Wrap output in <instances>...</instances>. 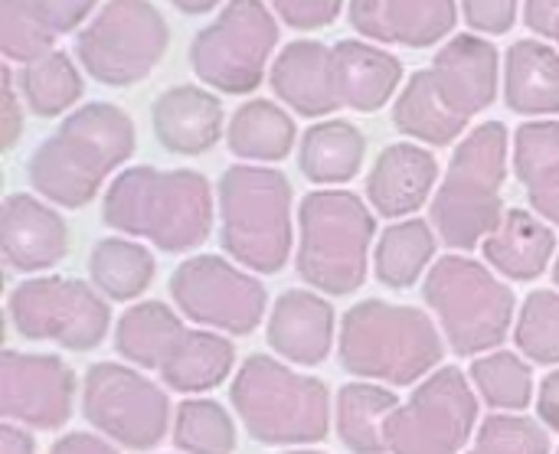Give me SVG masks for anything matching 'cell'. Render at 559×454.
<instances>
[{
  "mask_svg": "<svg viewBox=\"0 0 559 454\" xmlns=\"http://www.w3.org/2000/svg\"><path fill=\"white\" fill-rule=\"evenodd\" d=\"M105 226L154 242L160 252H190L210 239L213 190L200 170H121L102 203Z\"/></svg>",
  "mask_w": 559,
  "mask_h": 454,
  "instance_id": "3",
  "label": "cell"
},
{
  "mask_svg": "<svg viewBox=\"0 0 559 454\" xmlns=\"http://www.w3.org/2000/svg\"><path fill=\"white\" fill-rule=\"evenodd\" d=\"M269 82L272 92L301 118H324L341 108L334 82V49H328L324 43H288L269 69Z\"/></svg>",
  "mask_w": 559,
  "mask_h": 454,
  "instance_id": "20",
  "label": "cell"
},
{
  "mask_svg": "<svg viewBox=\"0 0 559 454\" xmlns=\"http://www.w3.org/2000/svg\"><path fill=\"white\" fill-rule=\"evenodd\" d=\"M350 26L367 39L426 49L442 43L459 20L455 0H350Z\"/></svg>",
  "mask_w": 559,
  "mask_h": 454,
  "instance_id": "18",
  "label": "cell"
},
{
  "mask_svg": "<svg viewBox=\"0 0 559 454\" xmlns=\"http://www.w3.org/2000/svg\"><path fill=\"white\" fill-rule=\"evenodd\" d=\"M472 386L495 413H524L534 403V370L511 350L485 354L472 363Z\"/></svg>",
  "mask_w": 559,
  "mask_h": 454,
  "instance_id": "35",
  "label": "cell"
},
{
  "mask_svg": "<svg viewBox=\"0 0 559 454\" xmlns=\"http://www.w3.org/2000/svg\"><path fill=\"white\" fill-rule=\"evenodd\" d=\"M167 43V20L151 0H105L79 29L75 56L95 82L124 88L157 69Z\"/></svg>",
  "mask_w": 559,
  "mask_h": 454,
  "instance_id": "10",
  "label": "cell"
},
{
  "mask_svg": "<svg viewBox=\"0 0 559 454\" xmlns=\"http://www.w3.org/2000/svg\"><path fill=\"white\" fill-rule=\"evenodd\" d=\"M275 46V13L262 0H229L219 16L193 36L190 65L206 85L226 95H246L262 85Z\"/></svg>",
  "mask_w": 559,
  "mask_h": 454,
  "instance_id": "11",
  "label": "cell"
},
{
  "mask_svg": "<svg viewBox=\"0 0 559 454\" xmlns=\"http://www.w3.org/2000/svg\"><path fill=\"white\" fill-rule=\"evenodd\" d=\"M49 454H118L111 445H108V439H102V435H92V432H69V435H62Z\"/></svg>",
  "mask_w": 559,
  "mask_h": 454,
  "instance_id": "45",
  "label": "cell"
},
{
  "mask_svg": "<svg viewBox=\"0 0 559 454\" xmlns=\"http://www.w3.org/2000/svg\"><path fill=\"white\" fill-rule=\"evenodd\" d=\"M0 79H3V128H0V131H3V151H10V147L20 141V131H23V108H26V105H20L23 95H16L20 85H16V75H13L10 65L0 69Z\"/></svg>",
  "mask_w": 559,
  "mask_h": 454,
  "instance_id": "43",
  "label": "cell"
},
{
  "mask_svg": "<svg viewBox=\"0 0 559 454\" xmlns=\"http://www.w3.org/2000/svg\"><path fill=\"white\" fill-rule=\"evenodd\" d=\"M557 454H559V449H557Z\"/></svg>",
  "mask_w": 559,
  "mask_h": 454,
  "instance_id": "52",
  "label": "cell"
},
{
  "mask_svg": "<svg viewBox=\"0 0 559 454\" xmlns=\"http://www.w3.org/2000/svg\"><path fill=\"white\" fill-rule=\"evenodd\" d=\"M337 357L364 383L416 386L439 370L445 337L426 311L367 298L344 314Z\"/></svg>",
  "mask_w": 559,
  "mask_h": 454,
  "instance_id": "4",
  "label": "cell"
},
{
  "mask_svg": "<svg viewBox=\"0 0 559 454\" xmlns=\"http://www.w3.org/2000/svg\"><path fill=\"white\" fill-rule=\"evenodd\" d=\"M468 454H550V435L527 416L495 413L478 426L475 449Z\"/></svg>",
  "mask_w": 559,
  "mask_h": 454,
  "instance_id": "39",
  "label": "cell"
},
{
  "mask_svg": "<svg viewBox=\"0 0 559 454\" xmlns=\"http://www.w3.org/2000/svg\"><path fill=\"white\" fill-rule=\"evenodd\" d=\"M436 180H439L436 157L419 144L400 141L383 147V154L370 167L367 200L380 216L400 219L426 206V200L436 190Z\"/></svg>",
  "mask_w": 559,
  "mask_h": 454,
  "instance_id": "21",
  "label": "cell"
},
{
  "mask_svg": "<svg viewBox=\"0 0 559 454\" xmlns=\"http://www.w3.org/2000/svg\"><path fill=\"white\" fill-rule=\"evenodd\" d=\"M275 454H324V452H275Z\"/></svg>",
  "mask_w": 559,
  "mask_h": 454,
  "instance_id": "51",
  "label": "cell"
},
{
  "mask_svg": "<svg viewBox=\"0 0 559 454\" xmlns=\"http://www.w3.org/2000/svg\"><path fill=\"white\" fill-rule=\"evenodd\" d=\"M56 33L46 26L33 0H0V52L10 62H33L56 49Z\"/></svg>",
  "mask_w": 559,
  "mask_h": 454,
  "instance_id": "37",
  "label": "cell"
},
{
  "mask_svg": "<svg viewBox=\"0 0 559 454\" xmlns=\"http://www.w3.org/2000/svg\"><path fill=\"white\" fill-rule=\"evenodd\" d=\"M498 98V49L475 36H452L432 59L419 69L393 101V124L423 144L445 147L455 144L475 115H481Z\"/></svg>",
  "mask_w": 559,
  "mask_h": 454,
  "instance_id": "1",
  "label": "cell"
},
{
  "mask_svg": "<svg viewBox=\"0 0 559 454\" xmlns=\"http://www.w3.org/2000/svg\"><path fill=\"white\" fill-rule=\"evenodd\" d=\"M0 454H36V442L26 429L7 422L0 426Z\"/></svg>",
  "mask_w": 559,
  "mask_h": 454,
  "instance_id": "47",
  "label": "cell"
},
{
  "mask_svg": "<svg viewBox=\"0 0 559 454\" xmlns=\"http://www.w3.org/2000/svg\"><path fill=\"white\" fill-rule=\"evenodd\" d=\"M423 298L459 357L495 354L511 334L514 291L468 255H442L426 275Z\"/></svg>",
  "mask_w": 559,
  "mask_h": 454,
  "instance_id": "9",
  "label": "cell"
},
{
  "mask_svg": "<svg viewBox=\"0 0 559 454\" xmlns=\"http://www.w3.org/2000/svg\"><path fill=\"white\" fill-rule=\"evenodd\" d=\"M534 210H537L550 226H559V193L557 196H550V200H544V203H537Z\"/></svg>",
  "mask_w": 559,
  "mask_h": 454,
  "instance_id": "49",
  "label": "cell"
},
{
  "mask_svg": "<svg viewBox=\"0 0 559 454\" xmlns=\"http://www.w3.org/2000/svg\"><path fill=\"white\" fill-rule=\"evenodd\" d=\"M373 236L377 219L357 193H308L298 206V278L321 295H354L367 282Z\"/></svg>",
  "mask_w": 559,
  "mask_h": 454,
  "instance_id": "8",
  "label": "cell"
},
{
  "mask_svg": "<svg viewBox=\"0 0 559 454\" xmlns=\"http://www.w3.org/2000/svg\"><path fill=\"white\" fill-rule=\"evenodd\" d=\"M219 242L242 268L275 275L288 265L292 229V183L275 167L236 164L216 183Z\"/></svg>",
  "mask_w": 559,
  "mask_h": 454,
  "instance_id": "7",
  "label": "cell"
},
{
  "mask_svg": "<svg viewBox=\"0 0 559 454\" xmlns=\"http://www.w3.org/2000/svg\"><path fill=\"white\" fill-rule=\"evenodd\" d=\"M233 367H236V347L229 337L216 331H187L177 350L170 354V360L160 367V380L174 393L197 396L226 383Z\"/></svg>",
  "mask_w": 559,
  "mask_h": 454,
  "instance_id": "28",
  "label": "cell"
},
{
  "mask_svg": "<svg viewBox=\"0 0 559 454\" xmlns=\"http://www.w3.org/2000/svg\"><path fill=\"white\" fill-rule=\"evenodd\" d=\"M0 252L7 268L23 275L52 268L69 252L66 219L29 193H10L0 206Z\"/></svg>",
  "mask_w": 559,
  "mask_h": 454,
  "instance_id": "17",
  "label": "cell"
},
{
  "mask_svg": "<svg viewBox=\"0 0 559 454\" xmlns=\"http://www.w3.org/2000/svg\"><path fill=\"white\" fill-rule=\"evenodd\" d=\"M92 285L111 301H134L154 282V255L131 239H102L88 255Z\"/></svg>",
  "mask_w": 559,
  "mask_h": 454,
  "instance_id": "32",
  "label": "cell"
},
{
  "mask_svg": "<svg viewBox=\"0 0 559 454\" xmlns=\"http://www.w3.org/2000/svg\"><path fill=\"white\" fill-rule=\"evenodd\" d=\"M554 282H557V288H559V255H557V262H554Z\"/></svg>",
  "mask_w": 559,
  "mask_h": 454,
  "instance_id": "50",
  "label": "cell"
},
{
  "mask_svg": "<svg viewBox=\"0 0 559 454\" xmlns=\"http://www.w3.org/2000/svg\"><path fill=\"white\" fill-rule=\"evenodd\" d=\"M75 373L52 354L3 350L0 357V413L7 422L29 429H62L75 406Z\"/></svg>",
  "mask_w": 559,
  "mask_h": 454,
  "instance_id": "16",
  "label": "cell"
},
{
  "mask_svg": "<svg viewBox=\"0 0 559 454\" xmlns=\"http://www.w3.org/2000/svg\"><path fill=\"white\" fill-rule=\"evenodd\" d=\"M174 445L183 454H233L236 422L216 399H183L174 416Z\"/></svg>",
  "mask_w": 559,
  "mask_h": 454,
  "instance_id": "36",
  "label": "cell"
},
{
  "mask_svg": "<svg viewBox=\"0 0 559 454\" xmlns=\"http://www.w3.org/2000/svg\"><path fill=\"white\" fill-rule=\"evenodd\" d=\"M134 121L108 101L75 108L29 157V187L62 210L88 206L105 180L134 154Z\"/></svg>",
  "mask_w": 559,
  "mask_h": 454,
  "instance_id": "2",
  "label": "cell"
},
{
  "mask_svg": "<svg viewBox=\"0 0 559 454\" xmlns=\"http://www.w3.org/2000/svg\"><path fill=\"white\" fill-rule=\"evenodd\" d=\"M334 49V82L337 98L344 108L354 111H380L403 82V62L400 56L370 46L364 39H341Z\"/></svg>",
  "mask_w": 559,
  "mask_h": 454,
  "instance_id": "24",
  "label": "cell"
},
{
  "mask_svg": "<svg viewBox=\"0 0 559 454\" xmlns=\"http://www.w3.org/2000/svg\"><path fill=\"white\" fill-rule=\"evenodd\" d=\"M508 147L511 138L501 121H485L459 141L429 210V223L449 249L468 252L501 226Z\"/></svg>",
  "mask_w": 559,
  "mask_h": 454,
  "instance_id": "5",
  "label": "cell"
},
{
  "mask_svg": "<svg viewBox=\"0 0 559 454\" xmlns=\"http://www.w3.org/2000/svg\"><path fill=\"white\" fill-rule=\"evenodd\" d=\"M514 174L531 206L559 193V121H527L514 134Z\"/></svg>",
  "mask_w": 559,
  "mask_h": 454,
  "instance_id": "34",
  "label": "cell"
},
{
  "mask_svg": "<svg viewBox=\"0 0 559 454\" xmlns=\"http://www.w3.org/2000/svg\"><path fill=\"white\" fill-rule=\"evenodd\" d=\"M504 101L518 115H559V52L540 39H518L504 56Z\"/></svg>",
  "mask_w": 559,
  "mask_h": 454,
  "instance_id": "25",
  "label": "cell"
},
{
  "mask_svg": "<svg viewBox=\"0 0 559 454\" xmlns=\"http://www.w3.org/2000/svg\"><path fill=\"white\" fill-rule=\"evenodd\" d=\"M518 3L521 0H462V10H465V20L472 29L501 36L514 26Z\"/></svg>",
  "mask_w": 559,
  "mask_h": 454,
  "instance_id": "41",
  "label": "cell"
},
{
  "mask_svg": "<svg viewBox=\"0 0 559 454\" xmlns=\"http://www.w3.org/2000/svg\"><path fill=\"white\" fill-rule=\"evenodd\" d=\"M33 3H36L39 16L46 20V26L56 36H62V33H72L75 26H82L98 0H33Z\"/></svg>",
  "mask_w": 559,
  "mask_h": 454,
  "instance_id": "42",
  "label": "cell"
},
{
  "mask_svg": "<svg viewBox=\"0 0 559 454\" xmlns=\"http://www.w3.org/2000/svg\"><path fill=\"white\" fill-rule=\"evenodd\" d=\"M229 399L246 432L262 445H321L331 432L328 386L265 354H252L236 370Z\"/></svg>",
  "mask_w": 559,
  "mask_h": 454,
  "instance_id": "6",
  "label": "cell"
},
{
  "mask_svg": "<svg viewBox=\"0 0 559 454\" xmlns=\"http://www.w3.org/2000/svg\"><path fill=\"white\" fill-rule=\"evenodd\" d=\"M183 321L164 301L131 304L115 327V350L141 370H157L170 360L177 344L183 340Z\"/></svg>",
  "mask_w": 559,
  "mask_h": 454,
  "instance_id": "27",
  "label": "cell"
},
{
  "mask_svg": "<svg viewBox=\"0 0 559 454\" xmlns=\"http://www.w3.org/2000/svg\"><path fill=\"white\" fill-rule=\"evenodd\" d=\"M180 13H190V16H197V13H206V10H213L219 0H170Z\"/></svg>",
  "mask_w": 559,
  "mask_h": 454,
  "instance_id": "48",
  "label": "cell"
},
{
  "mask_svg": "<svg viewBox=\"0 0 559 454\" xmlns=\"http://www.w3.org/2000/svg\"><path fill=\"white\" fill-rule=\"evenodd\" d=\"M82 416L108 442L128 452H151L170 429V399L131 367L95 363L82 380Z\"/></svg>",
  "mask_w": 559,
  "mask_h": 454,
  "instance_id": "13",
  "label": "cell"
},
{
  "mask_svg": "<svg viewBox=\"0 0 559 454\" xmlns=\"http://www.w3.org/2000/svg\"><path fill=\"white\" fill-rule=\"evenodd\" d=\"M298 128L292 115L265 98H252L236 115L229 118L226 128V144L236 157L242 160H259V164H275L285 160L295 147Z\"/></svg>",
  "mask_w": 559,
  "mask_h": 454,
  "instance_id": "30",
  "label": "cell"
},
{
  "mask_svg": "<svg viewBox=\"0 0 559 454\" xmlns=\"http://www.w3.org/2000/svg\"><path fill=\"white\" fill-rule=\"evenodd\" d=\"M334 331L337 314L331 301L314 291L292 288L275 301L265 337L282 360L295 367H318L334 350Z\"/></svg>",
  "mask_w": 559,
  "mask_h": 454,
  "instance_id": "19",
  "label": "cell"
},
{
  "mask_svg": "<svg viewBox=\"0 0 559 454\" xmlns=\"http://www.w3.org/2000/svg\"><path fill=\"white\" fill-rule=\"evenodd\" d=\"M16 85H20L23 105L36 118H56V115L69 111L85 92L79 65L62 49H52V52L26 62L16 75Z\"/></svg>",
  "mask_w": 559,
  "mask_h": 454,
  "instance_id": "33",
  "label": "cell"
},
{
  "mask_svg": "<svg viewBox=\"0 0 559 454\" xmlns=\"http://www.w3.org/2000/svg\"><path fill=\"white\" fill-rule=\"evenodd\" d=\"M151 124L160 147L170 154L197 157L216 147L223 138V105L200 85H174L154 101Z\"/></svg>",
  "mask_w": 559,
  "mask_h": 454,
  "instance_id": "22",
  "label": "cell"
},
{
  "mask_svg": "<svg viewBox=\"0 0 559 454\" xmlns=\"http://www.w3.org/2000/svg\"><path fill=\"white\" fill-rule=\"evenodd\" d=\"M367 157V138L350 121L311 124L298 147L301 174L311 183H350Z\"/></svg>",
  "mask_w": 559,
  "mask_h": 454,
  "instance_id": "29",
  "label": "cell"
},
{
  "mask_svg": "<svg viewBox=\"0 0 559 454\" xmlns=\"http://www.w3.org/2000/svg\"><path fill=\"white\" fill-rule=\"evenodd\" d=\"M436 259V229L426 219L393 223L373 249V275L386 288H413Z\"/></svg>",
  "mask_w": 559,
  "mask_h": 454,
  "instance_id": "31",
  "label": "cell"
},
{
  "mask_svg": "<svg viewBox=\"0 0 559 454\" xmlns=\"http://www.w3.org/2000/svg\"><path fill=\"white\" fill-rule=\"evenodd\" d=\"M478 422V396L459 367H439L386 419L393 454H459Z\"/></svg>",
  "mask_w": 559,
  "mask_h": 454,
  "instance_id": "14",
  "label": "cell"
},
{
  "mask_svg": "<svg viewBox=\"0 0 559 454\" xmlns=\"http://www.w3.org/2000/svg\"><path fill=\"white\" fill-rule=\"evenodd\" d=\"M400 409V399L390 386L380 383H347L334 403V429L347 452L383 454L386 449V419Z\"/></svg>",
  "mask_w": 559,
  "mask_h": 454,
  "instance_id": "26",
  "label": "cell"
},
{
  "mask_svg": "<svg viewBox=\"0 0 559 454\" xmlns=\"http://www.w3.org/2000/svg\"><path fill=\"white\" fill-rule=\"evenodd\" d=\"M537 413H540V422L550 426V432H559V370L544 377L537 390Z\"/></svg>",
  "mask_w": 559,
  "mask_h": 454,
  "instance_id": "46",
  "label": "cell"
},
{
  "mask_svg": "<svg viewBox=\"0 0 559 454\" xmlns=\"http://www.w3.org/2000/svg\"><path fill=\"white\" fill-rule=\"evenodd\" d=\"M524 20L537 36L559 46V0H524Z\"/></svg>",
  "mask_w": 559,
  "mask_h": 454,
  "instance_id": "44",
  "label": "cell"
},
{
  "mask_svg": "<svg viewBox=\"0 0 559 454\" xmlns=\"http://www.w3.org/2000/svg\"><path fill=\"white\" fill-rule=\"evenodd\" d=\"M170 295L187 321L233 337L252 334L269 308L262 282L223 255H193L177 265L170 275Z\"/></svg>",
  "mask_w": 559,
  "mask_h": 454,
  "instance_id": "15",
  "label": "cell"
},
{
  "mask_svg": "<svg viewBox=\"0 0 559 454\" xmlns=\"http://www.w3.org/2000/svg\"><path fill=\"white\" fill-rule=\"evenodd\" d=\"M514 340L521 347V354L531 363L540 367H557L559 363V295L557 291H534L527 295L518 327H514Z\"/></svg>",
  "mask_w": 559,
  "mask_h": 454,
  "instance_id": "38",
  "label": "cell"
},
{
  "mask_svg": "<svg viewBox=\"0 0 559 454\" xmlns=\"http://www.w3.org/2000/svg\"><path fill=\"white\" fill-rule=\"evenodd\" d=\"M485 262L498 268V275L511 282H534L540 278L554 255H557V232L554 226L531 213V210H508L501 226L481 242Z\"/></svg>",
  "mask_w": 559,
  "mask_h": 454,
  "instance_id": "23",
  "label": "cell"
},
{
  "mask_svg": "<svg viewBox=\"0 0 559 454\" xmlns=\"http://www.w3.org/2000/svg\"><path fill=\"white\" fill-rule=\"evenodd\" d=\"M7 311L23 340H49L72 354L95 350L111 327V311L102 291L62 275L16 285L7 298Z\"/></svg>",
  "mask_w": 559,
  "mask_h": 454,
  "instance_id": "12",
  "label": "cell"
},
{
  "mask_svg": "<svg viewBox=\"0 0 559 454\" xmlns=\"http://www.w3.org/2000/svg\"><path fill=\"white\" fill-rule=\"evenodd\" d=\"M341 7H344V0H272V10L292 29H321V26H331L341 16Z\"/></svg>",
  "mask_w": 559,
  "mask_h": 454,
  "instance_id": "40",
  "label": "cell"
}]
</instances>
